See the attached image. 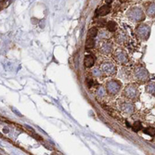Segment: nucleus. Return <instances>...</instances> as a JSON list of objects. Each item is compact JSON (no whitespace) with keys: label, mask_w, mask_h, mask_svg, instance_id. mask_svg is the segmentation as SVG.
Wrapping results in <instances>:
<instances>
[{"label":"nucleus","mask_w":155,"mask_h":155,"mask_svg":"<svg viewBox=\"0 0 155 155\" xmlns=\"http://www.w3.org/2000/svg\"><path fill=\"white\" fill-rule=\"evenodd\" d=\"M126 36H125V35H124V34H120V35H118V37H117V42L118 43H124V42H126Z\"/></svg>","instance_id":"17"},{"label":"nucleus","mask_w":155,"mask_h":155,"mask_svg":"<svg viewBox=\"0 0 155 155\" xmlns=\"http://www.w3.org/2000/svg\"><path fill=\"white\" fill-rule=\"evenodd\" d=\"M84 64L87 68H91L95 64V58L91 55H87L84 60Z\"/></svg>","instance_id":"10"},{"label":"nucleus","mask_w":155,"mask_h":155,"mask_svg":"<svg viewBox=\"0 0 155 155\" xmlns=\"http://www.w3.org/2000/svg\"><path fill=\"white\" fill-rule=\"evenodd\" d=\"M97 35V29L96 27H92L91 29L88 31V37L90 38H95Z\"/></svg>","instance_id":"14"},{"label":"nucleus","mask_w":155,"mask_h":155,"mask_svg":"<svg viewBox=\"0 0 155 155\" xmlns=\"http://www.w3.org/2000/svg\"><path fill=\"white\" fill-rule=\"evenodd\" d=\"M114 57L115 61L120 65H126L129 62L127 54H126L123 49H117L114 54Z\"/></svg>","instance_id":"4"},{"label":"nucleus","mask_w":155,"mask_h":155,"mask_svg":"<svg viewBox=\"0 0 155 155\" xmlns=\"http://www.w3.org/2000/svg\"><path fill=\"white\" fill-rule=\"evenodd\" d=\"M101 20H102V21H101V20L98 21H97V23H98V25H100V26H102V27H103V26H105V25H106V21H105L103 19H101Z\"/></svg>","instance_id":"22"},{"label":"nucleus","mask_w":155,"mask_h":155,"mask_svg":"<svg viewBox=\"0 0 155 155\" xmlns=\"http://www.w3.org/2000/svg\"><path fill=\"white\" fill-rule=\"evenodd\" d=\"M129 18L133 21H143L144 19V14L139 8H133L129 12Z\"/></svg>","instance_id":"5"},{"label":"nucleus","mask_w":155,"mask_h":155,"mask_svg":"<svg viewBox=\"0 0 155 155\" xmlns=\"http://www.w3.org/2000/svg\"><path fill=\"white\" fill-rule=\"evenodd\" d=\"M149 34H150V28L147 25H142L137 29V35L140 38H142V39L147 38Z\"/></svg>","instance_id":"9"},{"label":"nucleus","mask_w":155,"mask_h":155,"mask_svg":"<svg viewBox=\"0 0 155 155\" xmlns=\"http://www.w3.org/2000/svg\"><path fill=\"white\" fill-rule=\"evenodd\" d=\"M106 27H107V30L109 32H111V33H114L117 30V24L115 21H110L106 23Z\"/></svg>","instance_id":"12"},{"label":"nucleus","mask_w":155,"mask_h":155,"mask_svg":"<svg viewBox=\"0 0 155 155\" xmlns=\"http://www.w3.org/2000/svg\"><path fill=\"white\" fill-rule=\"evenodd\" d=\"M147 91L150 94V95H154V84H150L147 87Z\"/></svg>","instance_id":"20"},{"label":"nucleus","mask_w":155,"mask_h":155,"mask_svg":"<svg viewBox=\"0 0 155 155\" xmlns=\"http://www.w3.org/2000/svg\"><path fill=\"white\" fill-rule=\"evenodd\" d=\"M121 84L119 81H116V80H110L107 82L106 84V90L107 92L110 94V95H117L120 90H121Z\"/></svg>","instance_id":"3"},{"label":"nucleus","mask_w":155,"mask_h":155,"mask_svg":"<svg viewBox=\"0 0 155 155\" xmlns=\"http://www.w3.org/2000/svg\"><path fill=\"white\" fill-rule=\"evenodd\" d=\"M94 46H95V41H94V38H90V37H88V39H87V42H86V48H92Z\"/></svg>","instance_id":"16"},{"label":"nucleus","mask_w":155,"mask_h":155,"mask_svg":"<svg viewBox=\"0 0 155 155\" xmlns=\"http://www.w3.org/2000/svg\"><path fill=\"white\" fill-rule=\"evenodd\" d=\"M87 87L89 88H91L92 87H94V84H96V81L93 78H87Z\"/></svg>","instance_id":"18"},{"label":"nucleus","mask_w":155,"mask_h":155,"mask_svg":"<svg viewBox=\"0 0 155 155\" xmlns=\"http://www.w3.org/2000/svg\"><path fill=\"white\" fill-rule=\"evenodd\" d=\"M145 133L150 134V136H154V131L152 128H149V129H145Z\"/></svg>","instance_id":"21"},{"label":"nucleus","mask_w":155,"mask_h":155,"mask_svg":"<svg viewBox=\"0 0 155 155\" xmlns=\"http://www.w3.org/2000/svg\"><path fill=\"white\" fill-rule=\"evenodd\" d=\"M101 70L102 71L103 74H105L106 75L111 76L116 74L117 68L114 62L110 61H105L101 63Z\"/></svg>","instance_id":"2"},{"label":"nucleus","mask_w":155,"mask_h":155,"mask_svg":"<svg viewBox=\"0 0 155 155\" xmlns=\"http://www.w3.org/2000/svg\"><path fill=\"white\" fill-rule=\"evenodd\" d=\"M9 4V0H3V1L0 2V10L7 8Z\"/></svg>","instance_id":"19"},{"label":"nucleus","mask_w":155,"mask_h":155,"mask_svg":"<svg viewBox=\"0 0 155 155\" xmlns=\"http://www.w3.org/2000/svg\"><path fill=\"white\" fill-rule=\"evenodd\" d=\"M123 93L129 101H136L139 97V89L134 84H129L127 87H125Z\"/></svg>","instance_id":"1"},{"label":"nucleus","mask_w":155,"mask_h":155,"mask_svg":"<svg viewBox=\"0 0 155 155\" xmlns=\"http://www.w3.org/2000/svg\"><path fill=\"white\" fill-rule=\"evenodd\" d=\"M91 74L95 77V78H101L102 76V71L101 69H98V68H94L91 70Z\"/></svg>","instance_id":"13"},{"label":"nucleus","mask_w":155,"mask_h":155,"mask_svg":"<svg viewBox=\"0 0 155 155\" xmlns=\"http://www.w3.org/2000/svg\"><path fill=\"white\" fill-rule=\"evenodd\" d=\"M127 0H121V2H126Z\"/></svg>","instance_id":"24"},{"label":"nucleus","mask_w":155,"mask_h":155,"mask_svg":"<svg viewBox=\"0 0 155 155\" xmlns=\"http://www.w3.org/2000/svg\"><path fill=\"white\" fill-rule=\"evenodd\" d=\"M105 1H106V3H107V4H110L112 1H114V0H105Z\"/></svg>","instance_id":"23"},{"label":"nucleus","mask_w":155,"mask_h":155,"mask_svg":"<svg viewBox=\"0 0 155 155\" xmlns=\"http://www.w3.org/2000/svg\"><path fill=\"white\" fill-rule=\"evenodd\" d=\"M134 75H135V78L140 82H144L147 80L148 78V73L145 69L143 68H138L137 70L134 71Z\"/></svg>","instance_id":"6"},{"label":"nucleus","mask_w":155,"mask_h":155,"mask_svg":"<svg viewBox=\"0 0 155 155\" xmlns=\"http://www.w3.org/2000/svg\"><path fill=\"white\" fill-rule=\"evenodd\" d=\"M141 128H142V124L140 123V122H135L133 126H132V129H133L134 132H137Z\"/></svg>","instance_id":"15"},{"label":"nucleus","mask_w":155,"mask_h":155,"mask_svg":"<svg viewBox=\"0 0 155 155\" xmlns=\"http://www.w3.org/2000/svg\"><path fill=\"white\" fill-rule=\"evenodd\" d=\"M110 11V5H104L97 11V15H101V16H105V15H107V14H109Z\"/></svg>","instance_id":"11"},{"label":"nucleus","mask_w":155,"mask_h":155,"mask_svg":"<svg viewBox=\"0 0 155 155\" xmlns=\"http://www.w3.org/2000/svg\"><path fill=\"white\" fill-rule=\"evenodd\" d=\"M120 109H122V110L125 112V114H132L134 110V106L131 103V101H124L121 103Z\"/></svg>","instance_id":"8"},{"label":"nucleus","mask_w":155,"mask_h":155,"mask_svg":"<svg viewBox=\"0 0 155 155\" xmlns=\"http://www.w3.org/2000/svg\"><path fill=\"white\" fill-rule=\"evenodd\" d=\"M100 49L101 52L103 53L104 55H109L114 51V46H112V43L110 41H103L101 44Z\"/></svg>","instance_id":"7"}]
</instances>
